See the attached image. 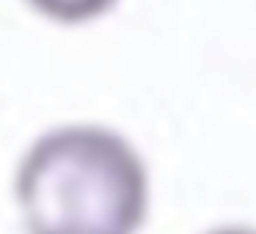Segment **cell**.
Masks as SVG:
<instances>
[{"instance_id":"3957f363","label":"cell","mask_w":256,"mask_h":234,"mask_svg":"<svg viewBox=\"0 0 256 234\" xmlns=\"http://www.w3.org/2000/svg\"><path fill=\"white\" fill-rule=\"evenodd\" d=\"M206 234H256V228H250V226H218Z\"/></svg>"},{"instance_id":"7a4b0ae2","label":"cell","mask_w":256,"mask_h":234,"mask_svg":"<svg viewBox=\"0 0 256 234\" xmlns=\"http://www.w3.org/2000/svg\"><path fill=\"white\" fill-rule=\"evenodd\" d=\"M28 3L39 14H44L47 20H56V22L64 25H78L102 17L108 8H113L116 0H28Z\"/></svg>"},{"instance_id":"6da1fadb","label":"cell","mask_w":256,"mask_h":234,"mask_svg":"<svg viewBox=\"0 0 256 234\" xmlns=\"http://www.w3.org/2000/svg\"><path fill=\"white\" fill-rule=\"evenodd\" d=\"M14 198L25 234H138L149 212V174L118 132L74 124L25 152Z\"/></svg>"}]
</instances>
